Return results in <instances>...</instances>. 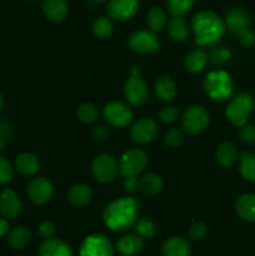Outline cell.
<instances>
[{"label":"cell","mask_w":255,"mask_h":256,"mask_svg":"<svg viewBox=\"0 0 255 256\" xmlns=\"http://www.w3.org/2000/svg\"><path fill=\"white\" fill-rule=\"evenodd\" d=\"M204 90L210 99L225 102L234 92V82L226 72L214 70L205 76Z\"/></svg>","instance_id":"cell-4"},{"label":"cell","mask_w":255,"mask_h":256,"mask_svg":"<svg viewBox=\"0 0 255 256\" xmlns=\"http://www.w3.org/2000/svg\"><path fill=\"white\" fill-rule=\"evenodd\" d=\"M195 0H166V6L174 16L186 14L194 5Z\"/></svg>","instance_id":"cell-35"},{"label":"cell","mask_w":255,"mask_h":256,"mask_svg":"<svg viewBox=\"0 0 255 256\" xmlns=\"http://www.w3.org/2000/svg\"><path fill=\"white\" fill-rule=\"evenodd\" d=\"M159 128L152 118H142L132 125L130 130V138L138 144H148L158 136Z\"/></svg>","instance_id":"cell-12"},{"label":"cell","mask_w":255,"mask_h":256,"mask_svg":"<svg viewBox=\"0 0 255 256\" xmlns=\"http://www.w3.org/2000/svg\"><path fill=\"white\" fill-rule=\"evenodd\" d=\"M42 12L49 20L60 22L68 15V2L65 0H44Z\"/></svg>","instance_id":"cell-20"},{"label":"cell","mask_w":255,"mask_h":256,"mask_svg":"<svg viewBox=\"0 0 255 256\" xmlns=\"http://www.w3.org/2000/svg\"><path fill=\"white\" fill-rule=\"evenodd\" d=\"M9 232V222L5 219H0V238L5 236Z\"/></svg>","instance_id":"cell-45"},{"label":"cell","mask_w":255,"mask_h":256,"mask_svg":"<svg viewBox=\"0 0 255 256\" xmlns=\"http://www.w3.org/2000/svg\"><path fill=\"white\" fill-rule=\"evenodd\" d=\"M195 42L200 46L212 48L219 44L225 35V22L214 12H199L192 20Z\"/></svg>","instance_id":"cell-2"},{"label":"cell","mask_w":255,"mask_h":256,"mask_svg":"<svg viewBox=\"0 0 255 256\" xmlns=\"http://www.w3.org/2000/svg\"><path fill=\"white\" fill-rule=\"evenodd\" d=\"M230 52L224 46H212V52H210L209 59L214 65H222L229 60Z\"/></svg>","instance_id":"cell-36"},{"label":"cell","mask_w":255,"mask_h":256,"mask_svg":"<svg viewBox=\"0 0 255 256\" xmlns=\"http://www.w3.org/2000/svg\"><path fill=\"white\" fill-rule=\"evenodd\" d=\"M12 176H14V170L12 164L4 158H0V185L12 182Z\"/></svg>","instance_id":"cell-39"},{"label":"cell","mask_w":255,"mask_h":256,"mask_svg":"<svg viewBox=\"0 0 255 256\" xmlns=\"http://www.w3.org/2000/svg\"><path fill=\"white\" fill-rule=\"evenodd\" d=\"M128 44L130 49L138 54L154 52L160 48V42L156 35L154 34V32H148V30H139V32H132Z\"/></svg>","instance_id":"cell-11"},{"label":"cell","mask_w":255,"mask_h":256,"mask_svg":"<svg viewBox=\"0 0 255 256\" xmlns=\"http://www.w3.org/2000/svg\"><path fill=\"white\" fill-rule=\"evenodd\" d=\"M208 54L200 48L192 50L190 52H188L186 56H185L184 65L186 68L188 72H200L205 68L208 62Z\"/></svg>","instance_id":"cell-25"},{"label":"cell","mask_w":255,"mask_h":256,"mask_svg":"<svg viewBox=\"0 0 255 256\" xmlns=\"http://www.w3.org/2000/svg\"><path fill=\"white\" fill-rule=\"evenodd\" d=\"M15 168L24 176H32L40 170V162L35 155L22 152L15 159Z\"/></svg>","instance_id":"cell-22"},{"label":"cell","mask_w":255,"mask_h":256,"mask_svg":"<svg viewBox=\"0 0 255 256\" xmlns=\"http://www.w3.org/2000/svg\"><path fill=\"white\" fill-rule=\"evenodd\" d=\"M158 118H159L160 122H162L164 124H172V122H175L179 119V110L175 106L162 108V109L158 112Z\"/></svg>","instance_id":"cell-38"},{"label":"cell","mask_w":255,"mask_h":256,"mask_svg":"<svg viewBox=\"0 0 255 256\" xmlns=\"http://www.w3.org/2000/svg\"><path fill=\"white\" fill-rule=\"evenodd\" d=\"M28 196L34 204L44 205L52 200L54 189L52 182L45 178H35L28 185Z\"/></svg>","instance_id":"cell-13"},{"label":"cell","mask_w":255,"mask_h":256,"mask_svg":"<svg viewBox=\"0 0 255 256\" xmlns=\"http://www.w3.org/2000/svg\"><path fill=\"white\" fill-rule=\"evenodd\" d=\"M30 232L24 226H16L9 232L8 244L14 250H22L29 245Z\"/></svg>","instance_id":"cell-29"},{"label":"cell","mask_w":255,"mask_h":256,"mask_svg":"<svg viewBox=\"0 0 255 256\" xmlns=\"http://www.w3.org/2000/svg\"><path fill=\"white\" fill-rule=\"evenodd\" d=\"M134 229L139 236L145 238V239H152L158 232L156 224L152 219H149V218L138 219V222L134 225Z\"/></svg>","instance_id":"cell-32"},{"label":"cell","mask_w":255,"mask_h":256,"mask_svg":"<svg viewBox=\"0 0 255 256\" xmlns=\"http://www.w3.org/2000/svg\"><path fill=\"white\" fill-rule=\"evenodd\" d=\"M138 8V0H110L108 4V14L115 20H128L136 14Z\"/></svg>","instance_id":"cell-15"},{"label":"cell","mask_w":255,"mask_h":256,"mask_svg":"<svg viewBox=\"0 0 255 256\" xmlns=\"http://www.w3.org/2000/svg\"><path fill=\"white\" fill-rule=\"evenodd\" d=\"M209 112L202 105H192L182 118V129L190 135H198L209 125Z\"/></svg>","instance_id":"cell-6"},{"label":"cell","mask_w":255,"mask_h":256,"mask_svg":"<svg viewBox=\"0 0 255 256\" xmlns=\"http://www.w3.org/2000/svg\"><path fill=\"white\" fill-rule=\"evenodd\" d=\"M215 155L222 168H232L238 159V149L232 142H224L218 146Z\"/></svg>","instance_id":"cell-23"},{"label":"cell","mask_w":255,"mask_h":256,"mask_svg":"<svg viewBox=\"0 0 255 256\" xmlns=\"http://www.w3.org/2000/svg\"><path fill=\"white\" fill-rule=\"evenodd\" d=\"M92 172L95 179L102 184L114 182L119 172V165L112 155L102 154L94 159L92 164Z\"/></svg>","instance_id":"cell-7"},{"label":"cell","mask_w":255,"mask_h":256,"mask_svg":"<svg viewBox=\"0 0 255 256\" xmlns=\"http://www.w3.org/2000/svg\"><path fill=\"white\" fill-rule=\"evenodd\" d=\"M236 212L246 222H255V194H244L238 199Z\"/></svg>","instance_id":"cell-24"},{"label":"cell","mask_w":255,"mask_h":256,"mask_svg":"<svg viewBox=\"0 0 255 256\" xmlns=\"http://www.w3.org/2000/svg\"><path fill=\"white\" fill-rule=\"evenodd\" d=\"M78 119L84 124H94L99 118V112L98 108L92 102H85L78 108Z\"/></svg>","instance_id":"cell-33"},{"label":"cell","mask_w":255,"mask_h":256,"mask_svg":"<svg viewBox=\"0 0 255 256\" xmlns=\"http://www.w3.org/2000/svg\"><path fill=\"white\" fill-rule=\"evenodd\" d=\"M192 245L182 236H172L162 245V256H189Z\"/></svg>","instance_id":"cell-17"},{"label":"cell","mask_w":255,"mask_h":256,"mask_svg":"<svg viewBox=\"0 0 255 256\" xmlns=\"http://www.w3.org/2000/svg\"><path fill=\"white\" fill-rule=\"evenodd\" d=\"M155 94L162 102H172L176 96V85L169 76H162L155 82Z\"/></svg>","instance_id":"cell-26"},{"label":"cell","mask_w":255,"mask_h":256,"mask_svg":"<svg viewBox=\"0 0 255 256\" xmlns=\"http://www.w3.org/2000/svg\"><path fill=\"white\" fill-rule=\"evenodd\" d=\"M168 32L170 38L176 42H186L189 38V28L182 16H174L168 25Z\"/></svg>","instance_id":"cell-27"},{"label":"cell","mask_w":255,"mask_h":256,"mask_svg":"<svg viewBox=\"0 0 255 256\" xmlns=\"http://www.w3.org/2000/svg\"><path fill=\"white\" fill-rule=\"evenodd\" d=\"M146 22L152 32H162L166 25V12L160 6H154L149 10L146 16Z\"/></svg>","instance_id":"cell-30"},{"label":"cell","mask_w":255,"mask_h":256,"mask_svg":"<svg viewBox=\"0 0 255 256\" xmlns=\"http://www.w3.org/2000/svg\"><path fill=\"white\" fill-rule=\"evenodd\" d=\"M164 142L169 148H179L180 145L184 142V134L182 132V130L179 129H170L169 132L165 134L164 136Z\"/></svg>","instance_id":"cell-37"},{"label":"cell","mask_w":255,"mask_h":256,"mask_svg":"<svg viewBox=\"0 0 255 256\" xmlns=\"http://www.w3.org/2000/svg\"><path fill=\"white\" fill-rule=\"evenodd\" d=\"M238 38H239V42L242 46L252 48L255 45V32L252 29H248L245 32H242V34L238 35Z\"/></svg>","instance_id":"cell-42"},{"label":"cell","mask_w":255,"mask_h":256,"mask_svg":"<svg viewBox=\"0 0 255 256\" xmlns=\"http://www.w3.org/2000/svg\"><path fill=\"white\" fill-rule=\"evenodd\" d=\"M92 198V190L89 185L86 184H76L72 188H70L68 192V202L72 206L82 208L89 204Z\"/></svg>","instance_id":"cell-21"},{"label":"cell","mask_w":255,"mask_h":256,"mask_svg":"<svg viewBox=\"0 0 255 256\" xmlns=\"http://www.w3.org/2000/svg\"><path fill=\"white\" fill-rule=\"evenodd\" d=\"M109 129L106 126H104V125H98L92 130V136H94V139L96 142H105V140L109 139Z\"/></svg>","instance_id":"cell-44"},{"label":"cell","mask_w":255,"mask_h":256,"mask_svg":"<svg viewBox=\"0 0 255 256\" xmlns=\"http://www.w3.org/2000/svg\"><path fill=\"white\" fill-rule=\"evenodd\" d=\"M164 182L156 174H146L138 180V189L146 195H155L162 192Z\"/></svg>","instance_id":"cell-28"},{"label":"cell","mask_w":255,"mask_h":256,"mask_svg":"<svg viewBox=\"0 0 255 256\" xmlns=\"http://www.w3.org/2000/svg\"><path fill=\"white\" fill-rule=\"evenodd\" d=\"M22 200L12 189H4L0 192V214L6 219H16L22 214Z\"/></svg>","instance_id":"cell-14"},{"label":"cell","mask_w":255,"mask_h":256,"mask_svg":"<svg viewBox=\"0 0 255 256\" xmlns=\"http://www.w3.org/2000/svg\"><path fill=\"white\" fill-rule=\"evenodd\" d=\"M240 174L248 182H255V154L245 152L240 155Z\"/></svg>","instance_id":"cell-31"},{"label":"cell","mask_w":255,"mask_h":256,"mask_svg":"<svg viewBox=\"0 0 255 256\" xmlns=\"http://www.w3.org/2000/svg\"><path fill=\"white\" fill-rule=\"evenodd\" d=\"M92 32L99 39H106L112 32V22L109 18L100 16L92 24Z\"/></svg>","instance_id":"cell-34"},{"label":"cell","mask_w":255,"mask_h":256,"mask_svg":"<svg viewBox=\"0 0 255 256\" xmlns=\"http://www.w3.org/2000/svg\"><path fill=\"white\" fill-rule=\"evenodd\" d=\"M104 119L114 128H125L132 122V110L122 102H110L104 108Z\"/></svg>","instance_id":"cell-10"},{"label":"cell","mask_w":255,"mask_h":256,"mask_svg":"<svg viewBox=\"0 0 255 256\" xmlns=\"http://www.w3.org/2000/svg\"><path fill=\"white\" fill-rule=\"evenodd\" d=\"M116 249L124 256H135L144 249V240L138 234L124 235L118 240Z\"/></svg>","instance_id":"cell-18"},{"label":"cell","mask_w":255,"mask_h":256,"mask_svg":"<svg viewBox=\"0 0 255 256\" xmlns=\"http://www.w3.org/2000/svg\"><path fill=\"white\" fill-rule=\"evenodd\" d=\"M80 256H114V246L104 234H92L82 242Z\"/></svg>","instance_id":"cell-9"},{"label":"cell","mask_w":255,"mask_h":256,"mask_svg":"<svg viewBox=\"0 0 255 256\" xmlns=\"http://www.w3.org/2000/svg\"><path fill=\"white\" fill-rule=\"evenodd\" d=\"M148 164V155L142 149L128 150L120 159V174L125 178L124 188L128 192H135L138 190L136 178L144 172Z\"/></svg>","instance_id":"cell-3"},{"label":"cell","mask_w":255,"mask_h":256,"mask_svg":"<svg viewBox=\"0 0 255 256\" xmlns=\"http://www.w3.org/2000/svg\"><path fill=\"white\" fill-rule=\"evenodd\" d=\"M140 202L136 198H120L110 202L104 210V222L112 232H122L130 229L138 222Z\"/></svg>","instance_id":"cell-1"},{"label":"cell","mask_w":255,"mask_h":256,"mask_svg":"<svg viewBox=\"0 0 255 256\" xmlns=\"http://www.w3.org/2000/svg\"><path fill=\"white\" fill-rule=\"evenodd\" d=\"M29 2H38V0H29Z\"/></svg>","instance_id":"cell-48"},{"label":"cell","mask_w":255,"mask_h":256,"mask_svg":"<svg viewBox=\"0 0 255 256\" xmlns=\"http://www.w3.org/2000/svg\"><path fill=\"white\" fill-rule=\"evenodd\" d=\"M240 139L246 144H255V125L252 124H242L240 125L238 130Z\"/></svg>","instance_id":"cell-40"},{"label":"cell","mask_w":255,"mask_h":256,"mask_svg":"<svg viewBox=\"0 0 255 256\" xmlns=\"http://www.w3.org/2000/svg\"><path fill=\"white\" fill-rule=\"evenodd\" d=\"M39 256H72V248L62 239H45L40 245Z\"/></svg>","instance_id":"cell-19"},{"label":"cell","mask_w":255,"mask_h":256,"mask_svg":"<svg viewBox=\"0 0 255 256\" xmlns=\"http://www.w3.org/2000/svg\"><path fill=\"white\" fill-rule=\"evenodd\" d=\"M39 234L44 239H50L55 235V225L52 222H42L39 225Z\"/></svg>","instance_id":"cell-43"},{"label":"cell","mask_w":255,"mask_h":256,"mask_svg":"<svg viewBox=\"0 0 255 256\" xmlns=\"http://www.w3.org/2000/svg\"><path fill=\"white\" fill-rule=\"evenodd\" d=\"M209 232L208 225L205 222H196L190 226L189 229V236L192 240H202Z\"/></svg>","instance_id":"cell-41"},{"label":"cell","mask_w":255,"mask_h":256,"mask_svg":"<svg viewBox=\"0 0 255 256\" xmlns=\"http://www.w3.org/2000/svg\"><path fill=\"white\" fill-rule=\"evenodd\" d=\"M254 98L248 92H240L230 100L229 105L225 110V116L232 124L240 126L248 122L252 112H254Z\"/></svg>","instance_id":"cell-5"},{"label":"cell","mask_w":255,"mask_h":256,"mask_svg":"<svg viewBox=\"0 0 255 256\" xmlns=\"http://www.w3.org/2000/svg\"><path fill=\"white\" fill-rule=\"evenodd\" d=\"M95 2H105V0H95Z\"/></svg>","instance_id":"cell-47"},{"label":"cell","mask_w":255,"mask_h":256,"mask_svg":"<svg viewBox=\"0 0 255 256\" xmlns=\"http://www.w3.org/2000/svg\"><path fill=\"white\" fill-rule=\"evenodd\" d=\"M124 95L128 102L134 106H142L149 99V89L146 82L140 76V72L130 75L124 85Z\"/></svg>","instance_id":"cell-8"},{"label":"cell","mask_w":255,"mask_h":256,"mask_svg":"<svg viewBox=\"0 0 255 256\" xmlns=\"http://www.w3.org/2000/svg\"><path fill=\"white\" fill-rule=\"evenodd\" d=\"M2 102H4V99H2V95L0 94V109H2Z\"/></svg>","instance_id":"cell-46"},{"label":"cell","mask_w":255,"mask_h":256,"mask_svg":"<svg viewBox=\"0 0 255 256\" xmlns=\"http://www.w3.org/2000/svg\"><path fill=\"white\" fill-rule=\"evenodd\" d=\"M225 26L235 35L242 34L245 30L250 29V16L245 10L240 8H232L226 12Z\"/></svg>","instance_id":"cell-16"}]
</instances>
